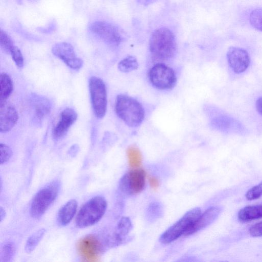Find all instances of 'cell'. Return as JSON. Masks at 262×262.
I'll return each mask as SVG.
<instances>
[{
	"instance_id": "6da1fadb",
	"label": "cell",
	"mask_w": 262,
	"mask_h": 262,
	"mask_svg": "<svg viewBox=\"0 0 262 262\" xmlns=\"http://www.w3.org/2000/svg\"><path fill=\"white\" fill-rule=\"evenodd\" d=\"M115 108L118 117L130 127L139 126L144 119L145 112L141 104L126 95L117 96Z\"/></svg>"
},
{
	"instance_id": "7a4b0ae2",
	"label": "cell",
	"mask_w": 262,
	"mask_h": 262,
	"mask_svg": "<svg viewBox=\"0 0 262 262\" xmlns=\"http://www.w3.org/2000/svg\"><path fill=\"white\" fill-rule=\"evenodd\" d=\"M149 47L150 52L156 57L163 60L170 59L177 50L175 36L168 28H158L151 34Z\"/></svg>"
},
{
	"instance_id": "3957f363",
	"label": "cell",
	"mask_w": 262,
	"mask_h": 262,
	"mask_svg": "<svg viewBox=\"0 0 262 262\" xmlns=\"http://www.w3.org/2000/svg\"><path fill=\"white\" fill-rule=\"evenodd\" d=\"M107 208L105 199L101 195L88 200L80 209L76 218V225L84 228L98 223L104 214Z\"/></svg>"
},
{
	"instance_id": "277c9868",
	"label": "cell",
	"mask_w": 262,
	"mask_h": 262,
	"mask_svg": "<svg viewBox=\"0 0 262 262\" xmlns=\"http://www.w3.org/2000/svg\"><path fill=\"white\" fill-rule=\"evenodd\" d=\"M60 189V183L53 181L40 189L33 197L30 206L31 216L40 217L57 198Z\"/></svg>"
},
{
	"instance_id": "5b68a950",
	"label": "cell",
	"mask_w": 262,
	"mask_h": 262,
	"mask_svg": "<svg viewBox=\"0 0 262 262\" xmlns=\"http://www.w3.org/2000/svg\"><path fill=\"white\" fill-rule=\"evenodd\" d=\"M201 213V209L199 207L193 208L188 211L180 220L161 235L160 242L163 244H168L185 234Z\"/></svg>"
},
{
	"instance_id": "8992f818",
	"label": "cell",
	"mask_w": 262,
	"mask_h": 262,
	"mask_svg": "<svg viewBox=\"0 0 262 262\" xmlns=\"http://www.w3.org/2000/svg\"><path fill=\"white\" fill-rule=\"evenodd\" d=\"M110 247V236L96 233L87 235L78 244L80 253L89 259L99 256Z\"/></svg>"
},
{
	"instance_id": "52a82bcc",
	"label": "cell",
	"mask_w": 262,
	"mask_h": 262,
	"mask_svg": "<svg viewBox=\"0 0 262 262\" xmlns=\"http://www.w3.org/2000/svg\"><path fill=\"white\" fill-rule=\"evenodd\" d=\"M89 89L94 114L98 119L103 118L107 109V93L104 81L96 76L89 80Z\"/></svg>"
},
{
	"instance_id": "ba28073f",
	"label": "cell",
	"mask_w": 262,
	"mask_h": 262,
	"mask_svg": "<svg viewBox=\"0 0 262 262\" xmlns=\"http://www.w3.org/2000/svg\"><path fill=\"white\" fill-rule=\"evenodd\" d=\"M148 77L151 84L160 90H170L177 83L176 75L173 69L161 63L155 64L150 69Z\"/></svg>"
},
{
	"instance_id": "9c48e42d",
	"label": "cell",
	"mask_w": 262,
	"mask_h": 262,
	"mask_svg": "<svg viewBox=\"0 0 262 262\" xmlns=\"http://www.w3.org/2000/svg\"><path fill=\"white\" fill-rule=\"evenodd\" d=\"M90 31L112 47L119 46L124 38L123 33L116 26L104 21H96L89 27Z\"/></svg>"
},
{
	"instance_id": "30bf717a",
	"label": "cell",
	"mask_w": 262,
	"mask_h": 262,
	"mask_svg": "<svg viewBox=\"0 0 262 262\" xmlns=\"http://www.w3.org/2000/svg\"><path fill=\"white\" fill-rule=\"evenodd\" d=\"M145 183V173L141 169H135L124 174L119 182V189L126 195H132L142 191Z\"/></svg>"
},
{
	"instance_id": "8fae6325",
	"label": "cell",
	"mask_w": 262,
	"mask_h": 262,
	"mask_svg": "<svg viewBox=\"0 0 262 262\" xmlns=\"http://www.w3.org/2000/svg\"><path fill=\"white\" fill-rule=\"evenodd\" d=\"M52 52L73 70L78 71L83 66L82 60L77 56L73 47L69 43L60 42L55 43L52 48Z\"/></svg>"
},
{
	"instance_id": "7c38bea8",
	"label": "cell",
	"mask_w": 262,
	"mask_h": 262,
	"mask_svg": "<svg viewBox=\"0 0 262 262\" xmlns=\"http://www.w3.org/2000/svg\"><path fill=\"white\" fill-rule=\"evenodd\" d=\"M29 102L33 111V122L35 125H41L45 117L51 112V102L47 97L36 93L29 96Z\"/></svg>"
},
{
	"instance_id": "4fadbf2b",
	"label": "cell",
	"mask_w": 262,
	"mask_h": 262,
	"mask_svg": "<svg viewBox=\"0 0 262 262\" xmlns=\"http://www.w3.org/2000/svg\"><path fill=\"white\" fill-rule=\"evenodd\" d=\"M229 66L237 74L245 71L248 68L250 59L249 54L244 49L231 47L227 53Z\"/></svg>"
},
{
	"instance_id": "5bb4252c",
	"label": "cell",
	"mask_w": 262,
	"mask_h": 262,
	"mask_svg": "<svg viewBox=\"0 0 262 262\" xmlns=\"http://www.w3.org/2000/svg\"><path fill=\"white\" fill-rule=\"evenodd\" d=\"M77 119V114L73 108H64L60 114L59 119L52 130V137L55 141L63 138L71 126Z\"/></svg>"
},
{
	"instance_id": "9a60e30c",
	"label": "cell",
	"mask_w": 262,
	"mask_h": 262,
	"mask_svg": "<svg viewBox=\"0 0 262 262\" xmlns=\"http://www.w3.org/2000/svg\"><path fill=\"white\" fill-rule=\"evenodd\" d=\"M18 119L16 108L7 101L0 103V132L6 133L15 125Z\"/></svg>"
},
{
	"instance_id": "2e32d148",
	"label": "cell",
	"mask_w": 262,
	"mask_h": 262,
	"mask_svg": "<svg viewBox=\"0 0 262 262\" xmlns=\"http://www.w3.org/2000/svg\"><path fill=\"white\" fill-rule=\"evenodd\" d=\"M221 209L218 207L208 208L199 215L191 227L187 231L185 235H189L200 231L212 224L219 216Z\"/></svg>"
},
{
	"instance_id": "e0dca14e",
	"label": "cell",
	"mask_w": 262,
	"mask_h": 262,
	"mask_svg": "<svg viewBox=\"0 0 262 262\" xmlns=\"http://www.w3.org/2000/svg\"><path fill=\"white\" fill-rule=\"evenodd\" d=\"M133 229L131 220L128 217H122L118 223L113 234L111 235V247L122 245L129 241L128 234Z\"/></svg>"
},
{
	"instance_id": "ac0fdd59",
	"label": "cell",
	"mask_w": 262,
	"mask_h": 262,
	"mask_svg": "<svg viewBox=\"0 0 262 262\" xmlns=\"http://www.w3.org/2000/svg\"><path fill=\"white\" fill-rule=\"evenodd\" d=\"M77 202L76 200L72 199L64 204L59 210L57 222L60 226H66L72 220L76 214Z\"/></svg>"
},
{
	"instance_id": "d6986e66",
	"label": "cell",
	"mask_w": 262,
	"mask_h": 262,
	"mask_svg": "<svg viewBox=\"0 0 262 262\" xmlns=\"http://www.w3.org/2000/svg\"><path fill=\"white\" fill-rule=\"evenodd\" d=\"M237 217L242 222L262 218V205L245 207L238 211Z\"/></svg>"
},
{
	"instance_id": "ffe728a7",
	"label": "cell",
	"mask_w": 262,
	"mask_h": 262,
	"mask_svg": "<svg viewBox=\"0 0 262 262\" xmlns=\"http://www.w3.org/2000/svg\"><path fill=\"white\" fill-rule=\"evenodd\" d=\"M13 91L12 79L7 73L0 75V103L6 102Z\"/></svg>"
},
{
	"instance_id": "44dd1931",
	"label": "cell",
	"mask_w": 262,
	"mask_h": 262,
	"mask_svg": "<svg viewBox=\"0 0 262 262\" xmlns=\"http://www.w3.org/2000/svg\"><path fill=\"white\" fill-rule=\"evenodd\" d=\"M46 232V230L45 228H41L28 237L25 246V250L26 253H31L36 249L43 238Z\"/></svg>"
},
{
	"instance_id": "7402d4cb",
	"label": "cell",
	"mask_w": 262,
	"mask_h": 262,
	"mask_svg": "<svg viewBox=\"0 0 262 262\" xmlns=\"http://www.w3.org/2000/svg\"><path fill=\"white\" fill-rule=\"evenodd\" d=\"M212 127L218 130L226 132L231 129L234 124V121L226 116H216L212 118L211 121Z\"/></svg>"
},
{
	"instance_id": "603a6c76",
	"label": "cell",
	"mask_w": 262,
	"mask_h": 262,
	"mask_svg": "<svg viewBox=\"0 0 262 262\" xmlns=\"http://www.w3.org/2000/svg\"><path fill=\"white\" fill-rule=\"evenodd\" d=\"M163 213L162 205L159 202H155L150 203L147 207L145 216L148 221L153 222L161 218Z\"/></svg>"
},
{
	"instance_id": "cb8c5ba5",
	"label": "cell",
	"mask_w": 262,
	"mask_h": 262,
	"mask_svg": "<svg viewBox=\"0 0 262 262\" xmlns=\"http://www.w3.org/2000/svg\"><path fill=\"white\" fill-rule=\"evenodd\" d=\"M139 64L137 59L133 56H128L118 64V69L123 73H127L138 69Z\"/></svg>"
},
{
	"instance_id": "d4e9b609",
	"label": "cell",
	"mask_w": 262,
	"mask_h": 262,
	"mask_svg": "<svg viewBox=\"0 0 262 262\" xmlns=\"http://www.w3.org/2000/svg\"><path fill=\"white\" fill-rule=\"evenodd\" d=\"M15 253V246L13 243L8 242L4 244L0 250V259L3 262L11 261Z\"/></svg>"
},
{
	"instance_id": "484cf974",
	"label": "cell",
	"mask_w": 262,
	"mask_h": 262,
	"mask_svg": "<svg viewBox=\"0 0 262 262\" xmlns=\"http://www.w3.org/2000/svg\"><path fill=\"white\" fill-rule=\"evenodd\" d=\"M127 155L129 165L132 167L136 168L140 166L142 158L141 153L137 148L134 147L128 148Z\"/></svg>"
},
{
	"instance_id": "4316f807",
	"label": "cell",
	"mask_w": 262,
	"mask_h": 262,
	"mask_svg": "<svg viewBox=\"0 0 262 262\" xmlns=\"http://www.w3.org/2000/svg\"><path fill=\"white\" fill-rule=\"evenodd\" d=\"M249 21L254 28L262 31V8L253 10L250 14Z\"/></svg>"
},
{
	"instance_id": "83f0119b",
	"label": "cell",
	"mask_w": 262,
	"mask_h": 262,
	"mask_svg": "<svg viewBox=\"0 0 262 262\" xmlns=\"http://www.w3.org/2000/svg\"><path fill=\"white\" fill-rule=\"evenodd\" d=\"M0 46L4 51L9 54L11 50L14 46L12 39L2 30L0 31Z\"/></svg>"
},
{
	"instance_id": "f1b7e54d",
	"label": "cell",
	"mask_w": 262,
	"mask_h": 262,
	"mask_svg": "<svg viewBox=\"0 0 262 262\" xmlns=\"http://www.w3.org/2000/svg\"><path fill=\"white\" fill-rule=\"evenodd\" d=\"M10 54L15 65L18 68H22L24 65V59L20 49L14 46L11 50Z\"/></svg>"
},
{
	"instance_id": "f546056e",
	"label": "cell",
	"mask_w": 262,
	"mask_h": 262,
	"mask_svg": "<svg viewBox=\"0 0 262 262\" xmlns=\"http://www.w3.org/2000/svg\"><path fill=\"white\" fill-rule=\"evenodd\" d=\"M12 155V151L11 148L7 144L0 143V164H3L7 163Z\"/></svg>"
},
{
	"instance_id": "4dcf8cb0",
	"label": "cell",
	"mask_w": 262,
	"mask_h": 262,
	"mask_svg": "<svg viewBox=\"0 0 262 262\" xmlns=\"http://www.w3.org/2000/svg\"><path fill=\"white\" fill-rule=\"evenodd\" d=\"M245 196L248 200H255L262 196V182L249 189Z\"/></svg>"
},
{
	"instance_id": "1f68e13d",
	"label": "cell",
	"mask_w": 262,
	"mask_h": 262,
	"mask_svg": "<svg viewBox=\"0 0 262 262\" xmlns=\"http://www.w3.org/2000/svg\"><path fill=\"white\" fill-rule=\"evenodd\" d=\"M249 232L253 237L262 236V222L257 223L251 226Z\"/></svg>"
},
{
	"instance_id": "d6a6232c",
	"label": "cell",
	"mask_w": 262,
	"mask_h": 262,
	"mask_svg": "<svg viewBox=\"0 0 262 262\" xmlns=\"http://www.w3.org/2000/svg\"><path fill=\"white\" fill-rule=\"evenodd\" d=\"M80 148L77 144H73L69 149L68 154L71 157L74 158L77 156Z\"/></svg>"
},
{
	"instance_id": "836d02e7",
	"label": "cell",
	"mask_w": 262,
	"mask_h": 262,
	"mask_svg": "<svg viewBox=\"0 0 262 262\" xmlns=\"http://www.w3.org/2000/svg\"><path fill=\"white\" fill-rule=\"evenodd\" d=\"M256 107L257 112L262 115V96L259 97L256 101Z\"/></svg>"
},
{
	"instance_id": "e575fe53",
	"label": "cell",
	"mask_w": 262,
	"mask_h": 262,
	"mask_svg": "<svg viewBox=\"0 0 262 262\" xmlns=\"http://www.w3.org/2000/svg\"><path fill=\"white\" fill-rule=\"evenodd\" d=\"M157 1V0H136L139 4L145 6L150 5Z\"/></svg>"
},
{
	"instance_id": "d590c367",
	"label": "cell",
	"mask_w": 262,
	"mask_h": 262,
	"mask_svg": "<svg viewBox=\"0 0 262 262\" xmlns=\"http://www.w3.org/2000/svg\"><path fill=\"white\" fill-rule=\"evenodd\" d=\"M6 216V211L3 207H0V222L2 223Z\"/></svg>"
},
{
	"instance_id": "8d00e7d4",
	"label": "cell",
	"mask_w": 262,
	"mask_h": 262,
	"mask_svg": "<svg viewBox=\"0 0 262 262\" xmlns=\"http://www.w3.org/2000/svg\"><path fill=\"white\" fill-rule=\"evenodd\" d=\"M149 182H150V185L152 187H154V188L158 187V186L159 185V182H158V181L157 180V179H156V178H153V177L149 179Z\"/></svg>"
}]
</instances>
